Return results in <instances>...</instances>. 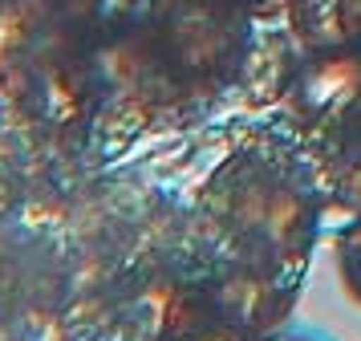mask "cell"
<instances>
[{
  "instance_id": "277c9868",
  "label": "cell",
  "mask_w": 361,
  "mask_h": 341,
  "mask_svg": "<svg viewBox=\"0 0 361 341\" xmlns=\"http://www.w3.org/2000/svg\"><path fill=\"white\" fill-rule=\"evenodd\" d=\"M293 305L296 285L215 264L175 285L159 317V341H264L284 329Z\"/></svg>"
},
{
  "instance_id": "52a82bcc",
  "label": "cell",
  "mask_w": 361,
  "mask_h": 341,
  "mask_svg": "<svg viewBox=\"0 0 361 341\" xmlns=\"http://www.w3.org/2000/svg\"><path fill=\"white\" fill-rule=\"evenodd\" d=\"M37 4L78 37L94 41L98 49H110L142 16L150 0H37Z\"/></svg>"
},
{
  "instance_id": "9c48e42d",
  "label": "cell",
  "mask_w": 361,
  "mask_h": 341,
  "mask_svg": "<svg viewBox=\"0 0 361 341\" xmlns=\"http://www.w3.org/2000/svg\"><path fill=\"white\" fill-rule=\"evenodd\" d=\"M333 256H337V276H341L345 292L361 305V215L337 232L333 240Z\"/></svg>"
},
{
  "instance_id": "5b68a950",
  "label": "cell",
  "mask_w": 361,
  "mask_h": 341,
  "mask_svg": "<svg viewBox=\"0 0 361 341\" xmlns=\"http://www.w3.org/2000/svg\"><path fill=\"white\" fill-rule=\"evenodd\" d=\"M288 126L329 155L361 138V49L300 53L276 97Z\"/></svg>"
},
{
  "instance_id": "ba28073f",
  "label": "cell",
  "mask_w": 361,
  "mask_h": 341,
  "mask_svg": "<svg viewBox=\"0 0 361 341\" xmlns=\"http://www.w3.org/2000/svg\"><path fill=\"white\" fill-rule=\"evenodd\" d=\"M329 199H333L349 220H357V215H361V138L333 155V183H329Z\"/></svg>"
},
{
  "instance_id": "7a4b0ae2",
  "label": "cell",
  "mask_w": 361,
  "mask_h": 341,
  "mask_svg": "<svg viewBox=\"0 0 361 341\" xmlns=\"http://www.w3.org/2000/svg\"><path fill=\"white\" fill-rule=\"evenodd\" d=\"M199 215L219 264L300 289L321 236L325 195L296 155L247 143L231 150L203 183Z\"/></svg>"
},
{
  "instance_id": "8fae6325",
  "label": "cell",
  "mask_w": 361,
  "mask_h": 341,
  "mask_svg": "<svg viewBox=\"0 0 361 341\" xmlns=\"http://www.w3.org/2000/svg\"><path fill=\"white\" fill-rule=\"evenodd\" d=\"M264 341H329L321 333H300V329H276V333H268Z\"/></svg>"
},
{
  "instance_id": "6da1fadb",
  "label": "cell",
  "mask_w": 361,
  "mask_h": 341,
  "mask_svg": "<svg viewBox=\"0 0 361 341\" xmlns=\"http://www.w3.org/2000/svg\"><path fill=\"white\" fill-rule=\"evenodd\" d=\"M244 0H150L142 16L102 49L106 78L147 110H199L244 81L256 49Z\"/></svg>"
},
{
  "instance_id": "30bf717a",
  "label": "cell",
  "mask_w": 361,
  "mask_h": 341,
  "mask_svg": "<svg viewBox=\"0 0 361 341\" xmlns=\"http://www.w3.org/2000/svg\"><path fill=\"white\" fill-rule=\"evenodd\" d=\"M244 4H247V13L256 16V20H284L300 0H244Z\"/></svg>"
},
{
  "instance_id": "8992f818",
  "label": "cell",
  "mask_w": 361,
  "mask_h": 341,
  "mask_svg": "<svg viewBox=\"0 0 361 341\" xmlns=\"http://www.w3.org/2000/svg\"><path fill=\"white\" fill-rule=\"evenodd\" d=\"M284 25L300 53L361 49V0H300Z\"/></svg>"
},
{
  "instance_id": "3957f363",
  "label": "cell",
  "mask_w": 361,
  "mask_h": 341,
  "mask_svg": "<svg viewBox=\"0 0 361 341\" xmlns=\"http://www.w3.org/2000/svg\"><path fill=\"white\" fill-rule=\"evenodd\" d=\"M94 41L53 20L37 0H0V97L49 134H85L106 94Z\"/></svg>"
}]
</instances>
